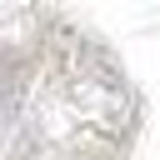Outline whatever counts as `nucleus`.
<instances>
[{
  "label": "nucleus",
  "instance_id": "nucleus-1",
  "mask_svg": "<svg viewBox=\"0 0 160 160\" xmlns=\"http://www.w3.org/2000/svg\"><path fill=\"white\" fill-rule=\"evenodd\" d=\"M20 100V55H0V130L10 125Z\"/></svg>",
  "mask_w": 160,
  "mask_h": 160
}]
</instances>
